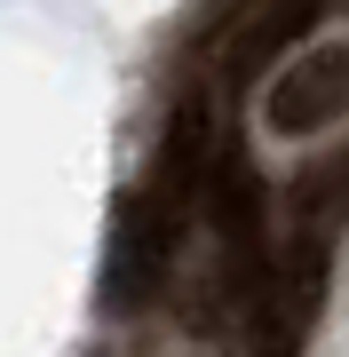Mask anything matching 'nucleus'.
Returning <instances> with one entry per match:
<instances>
[{
    "instance_id": "1",
    "label": "nucleus",
    "mask_w": 349,
    "mask_h": 357,
    "mask_svg": "<svg viewBox=\"0 0 349 357\" xmlns=\"http://www.w3.org/2000/svg\"><path fill=\"white\" fill-rule=\"evenodd\" d=\"M175 238L183 222L159 215L143 191H127L111 206V238H104V310H143L159 286H167V262H175Z\"/></svg>"
},
{
    "instance_id": "2",
    "label": "nucleus",
    "mask_w": 349,
    "mask_h": 357,
    "mask_svg": "<svg viewBox=\"0 0 349 357\" xmlns=\"http://www.w3.org/2000/svg\"><path fill=\"white\" fill-rule=\"evenodd\" d=\"M325 270H334V255L325 246H302V238H286V255L270 262V286L254 294V349L262 357H294L302 349V333H310L318 318V302H325Z\"/></svg>"
},
{
    "instance_id": "3",
    "label": "nucleus",
    "mask_w": 349,
    "mask_h": 357,
    "mask_svg": "<svg viewBox=\"0 0 349 357\" xmlns=\"http://www.w3.org/2000/svg\"><path fill=\"white\" fill-rule=\"evenodd\" d=\"M341 112H349V48L341 40L302 48L294 64L270 79V96H262V119H270L278 135H318V128H334Z\"/></svg>"
},
{
    "instance_id": "4",
    "label": "nucleus",
    "mask_w": 349,
    "mask_h": 357,
    "mask_svg": "<svg viewBox=\"0 0 349 357\" xmlns=\"http://www.w3.org/2000/svg\"><path fill=\"white\" fill-rule=\"evenodd\" d=\"M207 167H215V135H207V103H183L167 119V135H159V159H151V183H143V199L159 206V215H191L199 199H207Z\"/></svg>"
},
{
    "instance_id": "5",
    "label": "nucleus",
    "mask_w": 349,
    "mask_h": 357,
    "mask_svg": "<svg viewBox=\"0 0 349 357\" xmlns=\"http://www.w3.org/2000/svg\"><path fill=\"white\" fill-rule=\"evenodd\" d=\"M325 16V0H254L238 16V32L222 40V79H262L286 48H302L310 24Z\"/></svg>"
},
{
    "instance_id": "6",
    "label": "nucleus",
    "mask_w": 349,
    "mask_h": 357,
    "mask_svg": "<svg viewBox=\"0 0 349 357\" xmlns=\"http://www.w3.org/2000/svg\"><path fill=\"white\" fill-rule=\"evenodd\" d=\"M341 230H349V159H318L294 175V238L334 255Z\"/></svg>"
}]
</instances>
